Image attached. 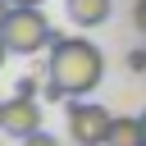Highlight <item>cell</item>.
I'll use <instances>...</instances> for the list:
<instances>
[{
  "instance_id": "4fadbf2b",
  "label": "cell",
  "mask_w": 146,
  "mask_h": 146,
  "mask_svg": "<svg viewBox=\"0 0 146 146\" xmlns=\"http://www.w3.org/2000/svg\"><path fill=\"white\" fill-rule=\"evenodd\" d=\"M0 123H5V100H0Z\"/></svg>"
},
{
  "instance_id": "5b68a950",
  "label": "cell",
  "mask_w": 146,
  "mask_h": 146,
  "mask_svg": "<svg viewBox=\"0 0 146 146\" xmlns=\"http://www.w3.org/2000/svg\"><path fill=\"white\" fill-rule=\"evenodd\" d=\"M64 14H68V23H73V27L91 32V27L110 23V14H114V0H64Z\"/></svg>"
},
{
  "instance_id": "52a82bcc",
  "label": "cell",
  "mask_w": 146,
  "mask_h": 146,
  "mask_svg": "<svg viewBox=\"0 0 146 146\" xmlns=\"http://www.w3.org/2000/svg\"><path fill=\"white\" fill-rule=\"evenodd\" d=\"M23 146H59V141H55V137H50V132L41 128V132H32V137H23Z\"/></svg>"
},
{
  "instance_id": "8fae6325",
  "label": "cell",
  "mask_w": 146,
  "mask_h": 146,
  "mask_svg": "<svg viewBox=\"0 0 146 146\" xmlns=\"http://www.w3.org/2000/svg\"><path fill=\"white\" fill-rule=\"evenodd\" d=\"M5 55H14V50H9V41H5V32H0V64H5Z\"/></svg>"
},
{
  "instance_id": "5bb4252c",
  "label": "cell",
  "mask_w": 146,
  "mask_h": 146,
  "mask_svg": "<svg viewBox=\"0 0 146 146\" xmlns=\"http://www.w3.org/2000/svg\"><path fill=\"white\" fill-rule=\"evenodd\" d=\"M141 128H146V110H141Z\"/></svg>"
},
{
  "instance_id": "30bf717a",
  "label": "cell",
  "mask_w": 146,
  "mask_h": 146,
  "mask_svg": "<svg viewBox=\"0 0 146 146\" xmlns=\"http://www.w3.org/2000/svg\"><path fill=\"white\" fill-rule=\"evenodd\" d=\"M9 14H14V0H0V23H5Z\"/></svg>"
},
{
  "instance_id": "3957f363",
  "label": "cell",
  "mask_w": 146,
  "mask_h": 146,
  "mask_svg": "<svg viewBox=\"0 0 146 146\" xmlns=\"http://www.w3.org/2000/svg\"><path fill=\"white\" fill-rule=\"evenodd\" d=\"M64 123H68L73 146H105L114 114H110L105 105H96V100H73V105H68V114H64Z\"/></svg>"
},
{
  "instance_id": "9c48e42d",
  "label": "cell",
  "mask_w": 146,
  "mask_h": 146,
  "mask_svg": "<svg viewBox=\"0 0 146 146\" xmlns=\"http://www.w3.org/2000/svg\"><path fill=\"white\" fill-rule=\"evenodd\" d=\"M132 23L146 32V0H137V5H132Z\"/></svg>"
},
{
  "instance_id": "8992f818",
  "label": "cell",
  "mask_w": 146,
  "mask_h": 146,
  "mask_svg": "<svg viewBox=\"0 0 146 146\" xmlns=\"http://www.w3.org/2000/svg\"><path fill=\"white\" fill-rule=\"evenodd\" d=\"M105 146H146V128H141V114H114Z\"/></svg>"
},
{
  "instance_id": "7c38bea8",
  "label": "cell",
  "mask_w": 146,
  "mask_h": 146,
  "mask_svg": "<svg viewBox=\"0 0 146 146\" xmlns=\"http://www.w3.org/2000/svg\"><path fill=\"white\" fill-rule=\"evenodd\" d=\"M14 5H41V0H14Z\"/></svg>"
},
{
  "instance_id": "ba28073f",
  "label": "cell",
  "mask_w": 146,
  "mask_h": 146,
  "mask_svg": "<svg viewBox=\"0 0 146 146\" xmlns=\"http://www.w3.org/2000/svg\"><path fill=\"white\" fill-rule=\"evenodd\" d=\"M128 68L141 73V68H146V50H132V55H128Z\"/></svg>"
},
{
  "instance_id": "6da1fadb",
  "label": "cell",
  "mask_w": 146,
  "mask_h": 146,
  "mask_svg": "<svg viewBox=\"0 0 146 146\" xmlns=\"http://www.w3.org/2000/svg\"><path fill=\"white\" fill-rule=\"evenodd\" d=\"M46 78H55V82L78 100V96H87V91L100 87V78H105V55H100L87 36H59V32H55Z\"/></svg>"
},
{
  "instance_id": "277c9868",
  "label": "cell",
  "mask_w": 146,
  "mask_h": 146,
  "mask_svg": "<svg viewBox=\"0 0 146 146\" xmlns=\"http://www.w3.org/2000/svg\"><path fill=\"white\" fill-rule=\"evenodd\" d=\"M0 132H5V137H14V141H23V137L41 132V100H36V96L14 91V96L5 100V123H0Z\"/></svg>"
},
{
  "instance_id": "7a4b0ae2",
  "label": "cell",
  "mask_w": 146,
  "mask_h": 146,
  "mask_svg": "<svg viewBox=\"0 0 146 146\" xmlns=\"http://www.w3.org/2000/svg\"><path fill=\"white\" fill-rule=\"evenodd\" d=\"M0 32H5V41H9L14 55H36V50L55 46V32H50L41 5H14V14L0 23Z\"/></svg>"
}]
</instances>
